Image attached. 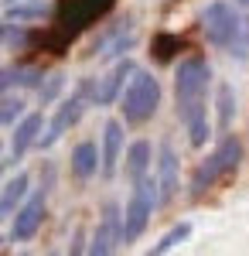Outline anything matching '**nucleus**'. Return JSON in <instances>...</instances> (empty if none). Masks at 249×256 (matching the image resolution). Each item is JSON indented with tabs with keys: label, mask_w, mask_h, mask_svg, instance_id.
I'll use <instances>...</instances> for the list:
<instances>
[{
	"label": "nucleus",
	"mask_w": 249,
	"mask_h": 256,
	"mask_svg": "<svg viewBox=\"0 0 249 256\" xmlns=\"http://www.w3.org/2000/svg\"><path fill=\"white\" fill-rule=\"evenodd\" d=\"M62 86H65V76H62V72H52L48 79L41 82V89H38V99H41V106H48L52 99H58V92H62Z\"/></svg>",
	"instance_id": "23"
},
{
	"label": "nucleus",
	"mask_w": 249,
	"mask_h": 256,
	"mask_svg": "<svg viewBox=\"0 0 249 256\" xmlns=\"http://www.w3.org/2000/svg\"><path fill=\"white\" fill-rule=\"evenodd\" d=\"M239 164H242V140L236 137V134H226V137L215 144V150H212L208 158L194 168L192 188H188L192 198H202L208 188H215L222 178L236 174V171H239Z\"/></svg>",
	"instance_id": "3"
},
{
	"label": "nucleus",
	"mask_w": 249,
	"mask_h": 256,
	"mask_svg": "<svg viewBox=\"0 0 249 256\" xmlns=\"http://www.w3.org/2000/svg\"><path fill=\"white\" fill-rule=\"evenodd\" d=\"M157 205H160L157 181L150 174V178H144L140 184H134V192H130L126 212H123V242H136V239L144 236V229H147V222H150Z\"/></svg>",
	"instance_id": "7"
},
{
	"label": "nucleus",
	"mask_w": 249,
	"mask_h": 256,
	"mask_svg": "<svg viewBox=\"0 0 249 256\" xmlns=\"http://www.w3.org/2000/svg\"><path fill=\"white\" fill-rule=\"evenodd\" d=\"M4 171H7V160H0V174H4Z\"/></svg>",
	"instance_id": "28"
},
{
	"label": "nucleus",
	"mask_w": 249,
	"mask_h": 256,
	"mask_svg": "<svg viewBox=\"0 0 249 256\" xmlns=\"http://www.w3.org/2000/svg\"><path fill=\"white\" fill-rule=\"evenodd\" d=\"M202 34L212 48L232 58H249V14L232 0H212L202 7Z\"/></svg>",
	"instance_id": "2"
},
{
	"label": "nucleus",
	"mask_w": 249,
	"mask_h": 256,
	"mask_svg": "<svg viewBox=\"0 0 249 256\" xmlns=\"http://www.w3.org/2000/svg\"><path fill=\"white\" fill-rule=\"evenodd\" d=\"M208 89H212V65L202 55H188L174 68V102H178V116L188 130L192 147H205L212 134Z\"/></svg>",
	"instance_id": "1"
},
{
	"label": "nucleus",
	"mask_w": 249,
	"mask_h": 256,
	"mask_svg": "<svg viewBox=\"0 0 249 256\" xmlns=\"http://www.w3.org/2000/svg\"><path fill=\"white\" fill-rule=\"evenodd\" d=\"M48 79L44 76V68L38 65H4L0 68V99H7V92H14V89H41V82Z\"/></svg>",
	"instance_id": "14"
},
{
	"label": "nucleus",
	"mask_w": 249,
	"mask_h": 256,
	"mask_svg": "<svg viewBox=\"0 0 249 256\" xmlns=\"http://www.w3.org/2000/svg\"><path fill=\"white\" fill-rule=\"evenodd\" d=\"M134 72H136L134 58L116 62L113 68H110V72L96 82V99H92V102H96V106H113L116 99H123L126 86H130V79H134Z\"/></svg>",
	"instance_id": "12"
},
{
	"label": "nucleus",
	"mask_w": 249,
	"mask_h": 256,
	"mask_svg": "<svg viewBox=\"0 0 249 256\" xmlns=\"http://www.w3.org/2000/svg\"><path fill=\"white\" fill-rule=\"evenodd\" d=\"M136 44V20L134 18H120L110 28L99 31V38L89 44V58H102V62H123L130 58Z\"/></svg>",
	"instance_id": "8"
},
{
	"label": "nucleus",
	"mask_w": 249,
	"mask_h": 256,
	"mask_svg": "<svg viewBox=\"0 0 249 256\" xmlns=\"http://www.w3.org/2000/svg\"><path fill=\"white\" fill-rule=\"evenodd\" d=\"M89 253V242H86V232L78 229L76 236H72V246H68V256H86Z\"/></svg>",
	"instance_id": "25"
},
{
	"label": "nucleus",
	"mask_w": 249,
	"mask_h": 256,
	"mask_svg": "<svg viewBox=\"0 0 249 256\" xmlns=\"http://www.w3.org/2000/svg\"><path fill=\"white\" fill-rule=\"evenodd\" d=\"M123 123L120 120H106L102 123V144H99V160H102V168H99V174L102 178H113L116 174V164H120V154H123Z\"/></svg>",
	"instance_id": "15"
},
{
	"label": "nucleus",
	"mask_w": 249,
	"mask_h": 256,
	"mask_svg": "<svg viewBox=\"0 0 249 256\" xmlns=\"http://www.w3.org/2000/svg\"><path fill=\"white\" fill-rule=\"evenodd\" d=\"M99 168H102V160H99V147L92 140H82L72 147V174L78 181H89L92 174H99Z\"/></svg>",
	"instance_id": "18"
},
{
	"label": "nucleus",
	"mask_w": 249,
	"mask_h": 256,
	"mask_svg": "<svg viewBox=\"0 0 249 256\" xmlns=\"http://www.w3.org/2000/svg\"><path fill=\"white\" fill-rule=\"evenodd\" d=\"M92 99H96V79H82V82H78V89L68 99H62L58 110L52 113V120L44 123V134H41V140H38L41 150H48L52 144H58V140L65 137L78 120L86 116V106H89Z\"/></svg>",
	"instance_id": "5"
},
{
	"label": "nucleus",
	"mask_w": 249,
	"mask_h": 256,
	"mask_svg": "<svg viewBox=\"0 0 249 256\" xmlns=\"http://www.w3.org/2000/svg\"><path fill=\"white\" fill-rule=\"evenodd\" d=\"M232 110H236V102H232V86H218V126L226 130L232 123Z\"/></svg>",
	"instance_id": "22"
},
{
	"label": "nucleus",
	"mask_w": 249,
	"mask_h": 256,
	"mask_svg": "<svg viewBox=\"0 0 249 256\" xmlns=\"http://www.w3.org/2000/svg\"><path fill=\"white\" fill-rule=\"evenodd\" d=\"M116 242H123V216L113 202L102 208V218H99L96 232L89 239V253L86 256H113Z\"/></svg>",
	"instance_id": "11"
},
{
	"label": "nucleus",
	"mask_w": 249,
	"mask_h": 256,
	"mask_svg": "<svg viewBox=\"0 0 249 256\" xmlns=\"http://www.w3.org/2000/svg\"><path fill=\"white\" fill-rule=\"evenodd\" d=\"M188 236H192V222H178V226H171V229L157 239V242H154V246H150L144 256H164V253H171L174 246H181Z\"/></svg>",
	"instance_id": "20"
},
{
	"label": "nucleus",
	"mask_w": 249,
	"mask_h": 256,
	"mask_svg": "<svg viewBox=\"0 0 249 256\" xmlns=\"http://www.w3.org/2000/svg\"><path fill=\"white\" fill-rule=\"evenodd\" d=\"M52 18H55V7L44 4V0L7 7V24H34V20H52Z\"/></svg>",
	"instance_id": "19"
},
{
	"label": "nucleus",
	"mask_w": 249,
	"mask_h": 256,
	"mask_svg": "<svg viewBox=\"0 0 249 256\" xmlns=\"http://www.w3.org/2000/svg\"><path fill=\"white\" fill-rule=\"evenodd\" d=\"M24 113V99L18 96H7V99H0V126H7V123H14V120Z\"/></svg>",
	"instance_id": "24"
},
{
	"label": "nucleus",
	"mask_w": 249,
	"mask_h": 256,
	"mask_svg": "<svg viewBox=\"0 0 249 256\" xmlns=\"http://www.w3.org/2000/svg\"><path fill=\"white\" fill-rule=\"evenodd\" d=\"M154 181H157V198H160V205H168V202L178 195V184H181V160H178V150L171 147V140H160Z\"/></svg>",
	"instance_id": "10"
},
{
	"label": "nucleus",
	"mask_w": 249,
	"mask_h": 256,
	"mask_svg": "<svg viewBox=\"0 0 249 256\" xmlns=\"http://www.w3.org/2000/svg\"><path fill=\"white\" fill-rule=\"evenodd\" d=\"M116 0H58L55 4V31H58V48L82 34L86 28H92L113 10Z\"/></svg>",
	"instance_id": "4"
},
{
	"label": "nucleus",
	"mask_w": 249,
	"mask_h": 256,
	"mask_svg": "<svg viewBox=\"0 0 249 256\" xmlns=\"http://www.w3.org/2000/svg\"><path fill=\"white\" fill-rule=\"evenodd\" d=\"M48 256H58V253H48Z\"/></svg>",
	"instance_id": "31"
},
{
	"label": "nucleus",
	"mask_w": 249,
	"mask_h": 256,
	"mask_svg": "<svg viewBox=\"0 0 249 256\" xmlns=\"http://www.w3.org/2000/svg\"><path fill=\"white\" fill-rule=\"evenodd\" d=\"M7 7H14V4H34V0H4Z\"/></svg>",
	"instance_id": "26"
},
{
	"label": "nucleus",
	"mask_w": 249,
	"mask_h": 256,
	"mask_svg": "<svg viewBox=\"0 0 249 256\" xmlns=\"http://www.w3.org/2000/svg\"><path fill=\"white\" fill-rule=\"evenodd\" d=\"M18 256H28V253H18Z\"/></svg>",
	"instance_id": "30"
},
{
	"label": "nucleus",
	"mask_w": 249,
	"mask_h": 256,
	"mask_svg": "<svg viewBox=\"0 0 249 256\" xmlns=\"http://www.w3.org/2000/svg\"><path fill=\"white\" fill-rule=\"evenodd\" d=\"M0 246H4V236H0Z\"/></svg>",
	"instance_id": "29"
},
{
	"label": "nucleus",
	"mask_w": 249,
	"mask_h": 256,
	"mask_svg": "<svg viewBox=\"0 0 249 256\" xmlns=\"http://www.w3.org/2000/svg\"><path fill=\"white\" fill-rule=\"evenodd\" d=\"M28 195H31V174L28 171H18L14 178H7L0 188V222L18 216V208L28 202Z\"/></svg>",
	"instance_id": "16"
},
{
	"label": "nucleus",
	"mask_w": 249,
	"mask_h": 256,
	"mask_svg": "<svg viewBox=\"0 0 249 256\" xmlns=\"http://www.w3.org/2000/svg\"><path fill=\"white\" fill-rule=\"evenodd\" d=\"M181 48H184L181 38H174V34H157V38H154V58L157 62H171Z\"/></svg>",
	"instance_id": "21"
},
{
	"label": "nucleus",
	"mask_w": 249,
	"mask_h": 256,
	"mask_svg": "<svg viewBox=\"0 0 249 256\" xmlns=\"http://www.w3.org/2000/svg\"><path fill=\"white\" fill-rule=\"evenodd\" d=\"M150 160H154L150 140H134L126 147V178H130V188L140 184L144 178H150Z\"/></svg>",
	"instance_id": "17"
},
{
	"label": "nucleus",
	"mask_w": 249,
	"mask_h": 256,
	"mask_svg": "<svg viewBox=\"0 0 249 256\" xmlns=\"http://www.w3.org/2000/svg\"><path fill=\"white\" fill-rule=\"evenodd\" d=\"M48 216V188H38V192H31L28 202L18 208V216H14V226H10V239L14 242H28V239L38 236L41 222Z\"/></svg>",
	"instance_id": "9"
},
{
	"label": "nucleus",
	"mask_w": 249,
	"mask_h": 256,
	"mask_svg": "<svg viewBox=\"0 0 249 256\" xmlns=\"http://www.w3.org/2000/svg\"><path fill=\"white\" fill-rule=\"evenodd\" d=\"M157 106H160V82H157V76L147 72V68H136L130 86H126V92H123V99H120L123 120L140 126V123H147L157 113Z\"/></svg>",
	"instance_id": "6"
},
{
	"label": "nucleus",
	"mask_w": 249,
	"mask_h": 256,
	"mask_svg": "<svg viewBox=\"0 0 249 256\" xmlns=\"http://www.w3.org/2000/svg\"><path fill=\"white\" fill-rule=\"evenodd\" d=\"M41 134H44V113H41V110L24 113V116L18 120V126H14V137H10V158L18 160V158H24L31 147H38Z\"/></svg>",
	"instance_id": "13"
},
{
	"label": "nucleus",
	"mask_w": 249,
	"mask_h": 256,
	"mask_svg": "<svg viewBox=\"0 0 249 256\" xmlns=\"http://www.w3.org/2000/svg\"><path fill=\"white\" fill-rule=\"evenodd\" d=\"M236 7H242V10H246V7H249V0H236Z\"/></svg>",
	"instance_id": "27"
}]
</instances>
